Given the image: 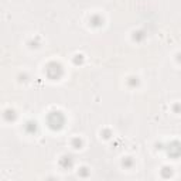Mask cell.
I'll return each instance as SVG.
<instances>
[{
  "mask_svg": "<svg viewBox=\"0 0 181 181\" xmlns=\"http://www.w3.org/2000/svg\"><path fill=\"white\" fill-rule=\"evenodd\" d=\"M72 164H74V160L71 156H64V157L60 160V166L64 170H70L71 167H72Z\"/></svg>",
  "mask_w": 181,
  "mask_h": 181,
  "instance_id": "4",
  "label": "cell"
},
{
  "mask_svg": "<svg viewBox=\"0 0 181 181\" xmlns=\"http://www.w3.org/2000/svg\"><path fill=\"white\" fill-rule=\"evenodd\" d=\"M24 129H26V132H27V133H30V135H34V133H37V123H35L34 120H30V122H27V123H26Z\"/></svg>",
  "mask_w": 181,
  "mask_h": 181,
  "instance_id": "5",
  "label": "cell"
},
{
  "mask_svg": "<svg viewBox=\"0 0 181 181\" xmlns=\"http://www.w3.org/2000/svg\"><path fill=\"white\" fill-rule=\"evenodd\" d=\"M178 61H180V62H181V54H180V55H178Z\"/></svg>",
  "mask_w": 181,
  "mask_h": 181,
  "instance_id": "17",
  "label": "cell"
},
{
  "mask_svg": "<svg viewBox=\"0 0 181 181\" xmlns=\"http://www.w3.org/2000/svg\"><path fill=\"white\" fill-rule=\"evenodd\" d=\"M78 174H79L81 177H88V176H89V171H88V168H86V167H82V168L78 171Z\"/></svg>",
  "mask_w": 181,
  "mask_h": 181,
  "instance_id": "12",
  "label": "cell"
},
{
  "mask_svg": "<svg viewBox=\"0 0 181 181\" xmlns=\"http://www.w3.org/2000/svg\"><path fill=\"white\" fill-rule=\"evenodd\" d=\"M89 21H91V24H92L93 27H99V26H102V24H103V19H102L99 14L92 16Z\"/></svg>",
  "mask_w": 181,
  "mask_h": 181,
  "instance_id": "6",
  "label": "cell"
},
{
  "mask_svg": "<svg viewBox=\"0 0 181 181\" xmlns=\"http://www.w3.org/2000/svg\"><path fill=\"white\" fill-rule=\"evenodd\" d=\"M174 109H176V112H180L181 110V106H180V105H176V106H174Z\"/></svg>",
  "mask_w": 181,
  "mask_h": 181,
  "instance_id": "16",
  "label": "cell"
},
{
  "mask_svg": "<svg viewBox=\"0 0 181 181\" xmlns=\"http://www.w3.org/2000/svg\"><path fill=\"white\" fill-rule=\"evenodd\" d=\"M45 74L50 79L58 81V79L64 75V70H62L61 64H58V62H50V64L45 67Z\"/></svg>",
  "mask_w": 181,
  "mask_h": 181,
  "instance_id": "2",
  "label": "cell"
},
{
  "mask_svg": "<svg viewBox=\"0 0 181 181\" xmlns=\"http://www.w3.org/2000/svg\"><path fill=\"white\" fill-rule=\"evenodd\" d=\"M47 125L51 130H61L65 125V116L58 110L51 112L50 115L47 116Z\"/></svg>",
  "mask_w": 181,
  "mask_h": 181,
  "instance_id": "1",
  "label": "cell"
},
{
  "mask_svg": "<svg viewBox=\"0 0 181 181\" xmlns=\"http://www.w3.org/2000/svg\"><path fill=\"white\" fill-rule=\"evenodd\" d=\"M133 38H135L136 41H142V40L144 38V33H143V31H137V33H135Z\"/></svg>",
  "mask_w": 181,
  "mask_h": 181,
  "instance_id": "11",
  "label": "cell"
},
{
  "mask_svg": "<svg viewBox=\"0 0 181 181\" xmlns=\"http://www.w3.org/2000/svg\"><path fill=\"white\" fill-rule=\"evenodd\" d=\"M129 85H130V86H137V85H139L137 78H130V79H129Z\"/></svg>",
  "mask_w": 181,
  "mask_h": 181,
  "instance_id": "14",
  "label": "cell"
},
{
  "mask_svg": "<svg viewBox=\"0 0 181 181\" xmlns=\"http://www.w3.org/2000/svg\"><path fill=\"white\" fill-rule=\"evenodd\" d=\"M82 61H84V57L82 55H75V58H74V64H82Z\"/></svg>",
  "mask_w": 181,
  "mask_h": 181,
  "instance_id": "13",
  "label": "cell"
},
{
  "mask_svg": "<svg viewBox=\"0 0 181 181\" xmlns=\"http://www.w3.org/2000/svg\"><path fill=\"white\" fill-rule=\"evenodd\" d=\"M166 150H167V154L168 157L171 158H178L181 157V143L174 140V142H170L166 146Z\"/></svg>",
  "mask_w": 181,
  "mask_h": 181,
  "instance_id": "3",
  "label": "cell"
},
{
  "mask_svg": "<svg viewBox=\"0 0 181 181\" xmlns=\"http://www.w3.org/2000/svg\"><path fill=\"white\" fill-rule=\"evenodd\" d=\"M72 146L75 147V149H81L82 147V140L79 139V137H75V139L72 140Z\"/></svg>",
  "mask_w": 181,
  "mask_h": 181,
  "instance_id": "10",
  "label": "cell"
},
{
  "mask_svg": "<svg viewBox=\"0 0 181 181\" xmlns=\"http://www.w3.org/2000/svg\"><path fill=\"white\" fill-rule=\"evenodd\" d=\"M161 176L164 178H170V177H171V176H173V170H171V167H163Z\"/></svg>",
  "mask_w": 181,
  "mask_h": 181,
  "instance_id": "8",
  "label": "cell"
},
{
  "mask_svg": "<svg viewBox=\"0 0 181 181\" xmlns=\"http://www.w3.org/2000/svg\"><path fill=\"white\" fill-rule=\"evenodd\" d=\"M102 135H103L105 139H109V137H110V132H109V130H105L103 133H102Z\"/></svg>",
  "mask_w": 181,
  "mask_h": 181,
  "instance_id": "15",
  "label": "cell"
},
{
  "mask_svg": "<svg viewBox=\"0 0 181 181\" xmlns=\"http://www.w3.org/2000/svg\"><path fill=\"white\" fill-rule=\"evenodd\" d=\"M4 119L7 120V122H13L16 119V112L13 109H7V110L4 112Z\"/></svg>",
  "mask_w": 181,
  "mask_h": 181,
  "instance_id": "7",
  "label": "cell"
},
{
  "mask_svg": "<svg viewBox=\"0 0 181 181\" xmlns=\"http://www.w3.org/2000/svg\"><path fill=\"white\" fill-rule=\"evenodd\" d=\"M122 164H123L125 168H130V167L133 166V160H132L130 157H126L123 161H122Z\"/></svg>",
  "mask_w": 181,
  "mask_h": 181,
  "instance_id": "9",
  "label": "cell"
}]
</instances>
